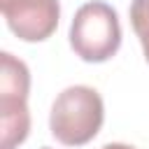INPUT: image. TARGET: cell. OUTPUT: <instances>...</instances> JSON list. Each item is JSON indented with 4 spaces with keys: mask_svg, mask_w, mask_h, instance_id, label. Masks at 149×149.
<instances>
[{
    "mask_svg": "<svg viewBox=\"0 0 149 149\" xmlns=\"http://www.w3.org/2000/svg\"><path fill=\"white\" fill-rule=\"evenodd\" d=\"M100 149H135V147L133 144H123V142H109V144H105Z\"/></svg>",
    "mask_w": 149,
    "mask_h": 149,
    "instance_id": "obj_6",
    "label": "cell"
},
{
    "mask_svg": "<svg viewBox=\"0 0 149 149\" xmlns=\"http://www.w3.org/2000/svg\"><path fill=\"white\" fill-rule=\"evenodd\" d=\"M42 149H51V147H42Z\"/></svg>",
    "mask_w": 149,
    "mask_h": 149,
    "instance_id": "obj_7",
    "label": "cell"
},
{
    "mask_svg": "<svg viewBox=\"0 0 149 149\" xmlns=\"http://www.w3.org/2000/svg\"><path fill=\"white\" fill-rule=\"evenodd\" d=\"M30 70L9 51L0 54V149H16L30 133Z\"/></svg>",
    "mask_w": 149,
    "mask_h": 149,
    "instance_id": "obj_3",
    "label": "cell"
},
{
    "mask_svg": "<svg viewBox=\"0 0 149 149\" xmlns=\"http://www.w3.org/2000/svg\"><path fill=\"white\" fill-rule=\"evenodd\" d=\"M128 14H130V26L142 44L144 61L149 63V0H133Z\"/></svg>",
    "mask_w": 149,
    "mask_h": 149,
    "instance_id": "obj_5",
    "label": "cell"
},
{
    "mask_svg": "<svg viewBox=\"0 0 149 149\" xmlns=\"http://www.w3.org/2000/svg\"><path fill=\"white\" fill-rule=\"evenodd\" d=\"M70 47L86 63H105L121 47V23L112 5L84 2L70 23Z\"/></svg>",
    "mask_w": 149,
    "mask_h": 149,
    "instance_id": "obj_2",
    "label": "cell"
},
{
    "mask_svg": "<svg viewBox=\"0 0 149 149\" xmlns=\"http://www.w3.org/2000/svg\"><path fill=\"white\" fill-rule=\"evenodd\" d=\"M105 121V102L93 86L74 84L63 88L49 112V130L65 147L91 142Z\"/></svg>",
    "mask_w": 149,
    "mask_h": 149,
    "instance_id": "obj_1",
    "label": "cell"
},
{
    "mask_svg": "<svg viewBox=\"0 0 149 149\" xmlns=\"http://www.w3.org/2000/svg\"><path fill=\"white\" fill-rule=\"evenodd\" d=\"M7 28L23 42H44L61 19L58 0H0Z\"/></svg>",
    "mask_w": 149,
    "mask_h": 149,
    "instance_id": "obj_4",
    "label": "cell"
}]
</instances>
